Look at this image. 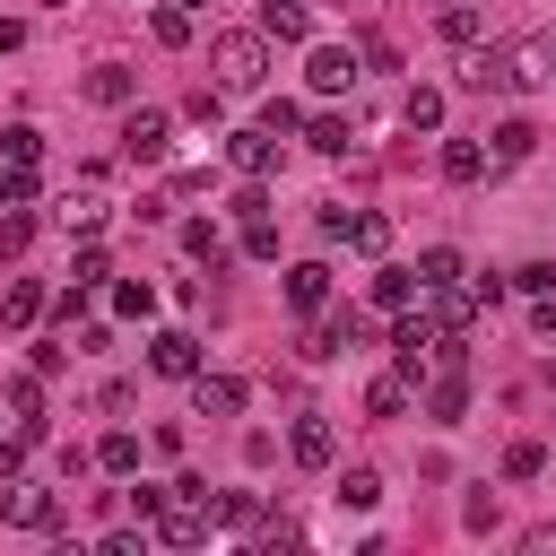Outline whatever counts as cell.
<instances>
[{"mask_svg": "<svg viewBox=\"0 0 556 556\" xmlns=\"http://www.w3.org/2000/svg\"><path fill=\"white\" fill-rule=\"evenodd\" d=\"M539 469H547L539 443H513V452H504V478H539Z\"/></svg>", "mask_w": 556, "mask_h": 556, "instance_id": "e575fe53", "label": "cell"}, {"mask_svg": "<svg viewBox=\"0 0 556 556\" xmlns=\"http://www.w3.org/2000/svg\"><path fill=\"white\" fill-rule=\"evenodd\" d=\"M547 382H556V365H547Z\"/></svg>", "mask_w": 556, "mask_h": 556, "instance_id": "ab89813d", "label": "cell"}, {"mask_svg": "<svg viewBox=\"0 0 556 556\" xmlns=\"http://www.w3.org/2000/svg\"><path fill=\"white\" fill-rule=\"evenodd\" d=\"M43 9H70V0H43Z\"/></svg>", "mask_w": 556, "mask_h": 556, "instance_id": "f35d334b", "label": "cell"}, {"mask_svg": "<svg viewBox=\"0 0 556 556\" xmlns=\"http://www.w3.org/2000/svg\"><path fill=\"white\" fill-rule=\"evenodd\" d=\"M70 356H78V348H70V339H35V356H26V365H35V374H61V365H70Z\"/></svg>", "mask_w": 556, "mask_h": 556, "instance_id": "836d02e7", "label": "cell"}, {"mask_svg": "<svg viewBox=\"0 0 556 556\" xmlns=\"http://www.w3.org/2000/svg\"><path fill=\"white\" fill-rule=\"evenodd\" d=\"M165 148H174V113L139 104V113L122 122V156H130V165H165Z\"/></svg>", "mask_w": 556, "mask_h": 556, "instance_id": "3957f363", "label": "cell"}, {"mask_svg": "<svg viewBox=\"0 0 556 556\" xmlns=\"http://www.w3.org/2000/svg\"><path fill=\"white\" fill-rule=\"evenodd\" d=\"M226 165L235 174H269L278 165V130H226Z\"/></svg>", "mask_w": 556, "mask_h": 556, "instance_id": "9c48e42d", "label": "cell"}, {"mask_svg": "<svg viewBox=\"0 0 556 556\" xmlns=\"http://www.w3.org/2000/svg\"><path fill=\"white\" fill-rule=\"evenodd\" d=\"M304 70H313V87H321V96H348V87H356V52H348V43H313V61H304Z\"/></svg>", "mask_w": 556, "mask_h": 556, "instance_id": "ba28073f", "label": "cell"}, {"mask_svg": "<svg viewBox=\"0 0 556 556\" xmlns=\"http://www.w3.org/2000/svg\"><path fill=\"white\" fill-rule=\"evenodd\" d=\"M339 504H348V513H374V504H382V478H374V469H339Z\"/></svg>", "mask_w": 556, "mask_h": 556, "instance_id": "44dd1931", "label": "cell"}, {"mask_svg": "<svg viewBox=\"0 0 556 556\" xmlns=\"http://www.w3.org/2000/svg\"><path fill=\"white\" fill-rule=\"evenodd\" d=\"M0 148H9V165H35V156H43V130L17 122V130H0Z\"/></svg>", "mask_w": 556, "mask_h": 556, "instance_id": "4316f807", "label": "cell"}, {"mask_svg": "<svg viewBox=\"0 0 556 556\" xmlns=\"http://www.w3.org/2000/svg\"><path fill=\"white\" fill-rule=\"evenodd\" d=\"M261 35L304 43V35H313V9H304V0H261Z\"/></svg>", "mask_w": 556, "mask_h": 556, "instance_id": "4fadbf2b", "label": "cell"}, {"mask_svg": "<svg viewBox=\"0 0 556 556\" xmlns=\"http://www.w3.org/2000/svg\"><path fill=\"white\" fill-rule=\"evenodd\" d=\"M443 43H460V52H469V43H478V9H460V0H443Z\"/></svg>", "mask_w": 556, "mask_h": 556, "instance_id": "484cf974", "label": "cell"}, {"mask_svg": "<svg viewBox=\"0 0 556 556\" xmlns=\"http://www.w3.org/2000/svg\"><path fill=\"white\" fill-rule=\"evenodd\" d=\"M400 122L408 130H443V87H408L400 96Z\"/></svg>", "mask_w": 556, "mask_h": 556, "instance_id": "ac0fdd59", "label": "cell"}, {"mask_svg": "<svg viewBox=\"0 0 556 556\" xmlns=\"http://www.w3.org/2000/svg\"><path fill=\"white\" fill-rule=\"evenodd\" d=\"M35 200V174L26 165H0V208H26Z\"/></svg>", "mask_w": 556, "mask_h": 556, "instance_id": "f546056e", "label": "cell"}, {"mask_svg": "<svg viewBox=\"0 0 556 556\" xmlns=\"http://www.w3.org/2000/svg\"><path fill=\"white\" fill-rule=\"evenodd\" d=\"M348 243H356V252H391V226H382L374 208H356V226H348Z\"/></svg>", "mask_w": 556, "mask_h": 556, "instance_id": "f1b7e54d", "label": "cell"}, {"mask_svg": "<svg viewBox=\"0 0 556 556\" xmlns=\"http://www.w3.org/2000/svg\"><path fill=\"white\" fill-rule=\"evenodd\" d=\"M486 165H495V156H486L478 139H443V182H478Z\"/></svg>", "mask_w": 556, "mask_h": 556, "instance_id": "2e32d148", "label": "cell"}, {"mask_svg": "<svg viewBox=\"0 0 556 556\" xmlns=\"http://www.w3.org/2000/svg\"><path fill=\"white\" fill-rule=\"evenodd\" d=\"M0 313H9V321H17V330H26V321H35V313H43V287H35V278H17V287H9V295H0Z\"/></svg>", "mask_w": 556, "mask_h": 556, "instance_id": "d4e9b609", "label": "cell"}, {"mask_svg": "<svg viewBox=\"0 0 556 556\" xmlns=\"http://www.w3.org/2000/svg\"><path fill=\"white\" fill-rule=\"evenodd\" d=\"M191 408H200V417H235V408H243V382H235V374H191Z\"/></svg>", "mask_w": 556, "mask_h": 556, "instance_id": "8fae6325", "label": "cell"}, {"mask_svg": "<svg viewBox=\"0 0 556 556\" xmlns=\"http://www.w3.org/2000/svg\"><path fill=\"white\" fill-rule=\"evenodd\" d=\"M521 547H530V556H556V521H530V530H521Z\"/></svg>", "mask_w": 556, "mask_h": 556, "instance_id": "d590c367", "label": "cell"}, {"mask_svg": "<svg viewBox=\"0 0 556 556\" xmlns=\"http://www.w3.org/2000/svg\"><path fill=\"white\" fill-rule=\"evenodd\" d=\"M52 217H61V226H78V235H96V226L113 217V200H104V182H96V174H78V182L52 200Z\"/></svg>", "mask_w": 556, "mask_h": 556, "instance_id": "277c9868", "label": "cell"}, {"mask_svg": "<svg viewBox=\"0 0 556 556\" xmlns=\"http://www.w3.org/2000/svg\"><path fill=\"white\" fill-rule=\"evenodd\" d=\"M460 87H469V96H504V87H513V52H486V43H469V61H460Z\"/></svg>", "mask_w": 556, "mask_h": 556, "instance_id": "8992f818", "label": "cell"}, {"mask_svg": "<svg viewBox=\"0 0 556 556\" xmlns=\"http://www.w3.org/2000/svg\"><path fill=\"white\" fill-rule=\"evenodd\" d=\"M96 469L130 478V469H139V434H104V443H96Z\"/></svg>", "mask_w": 556, "mask_h": 556, "instance_id": "cb8c5ba5", "label": "cell"}, {"mask_svg": "<svg viewBox=\"0 0 556 556\" xmlns=\"http://www.w3.org/2000/svg\"><path fill=\"white\" fill-rule=\"evenodd\" d=\"M304 148H313V156H348V122H339V113H313V122H304Z\"/></svg>", "mask_w": 556, "mask_h": 556, "instance_id": "ffe728a7", "label": "cell"}, {"mask_svg": "<svg viewBox=\"0 0 556 556\" xmlns=\"http://www.w3.org/2000/svg\"><path fill=\"white\" fill-rule=\"evenodd\" d=\"M530 148H539V130H530V122H504V130H495V148H486V156H495V165H521V156H530Z\"/></svg>", "mask_w": 556, "mask_h": 556, "instance_id": "7402d4cb", "label": "cell"}, {"mask_svg": "<svg viewBox=\"0 0 556 556\" xmlns=\"http://www.w3.org/2000/svg\"><path fill=\"white\" fill-rule=\"evenodd\" d=\"M417 278H426V295H434V287H460V252H452V243H426V252H417Z\"/></svg>", "mask_w": 556, "mask_h": 556, "instance_id": "d6986e66", "label": "cell"}, {"mask_svg": "<svg viewBox=\"0 0 556 556\" xmlns=\"http://www.w3.org/2000/svg\"><path fill=\"white\" fill-rule=\"evenodd\" d=\"M26 443H35V434H26ZM26 443H0V486H9L17 469H26Z\"/></svg>", "mask_w": 556, "mask_h": 556, "instance_id": "8d00e7d4", "label": "cell"}, {"mask_svg": "<svg viewBox=\"0 0 556 556\" xmlns=\"http://www.w3.org/2000/svg\"><path fill=\"white\" fill-rule=\"evenodd\" d=\"M156 43H191V9H182V0L156 9Z\"/></svg>", "mask_w": 556, "mask_h": 556, "instance_id": "4dcf8cb0", "label": "cell"}, {"mask_svg": "<svg viewBox=\"0 0 556 556\" xmlns=\"http://www.w3.org/2000/svg\"><path fill=\"white\" fill-rule=\"evenodd\" d=\"M287 304H295V313H321V304H330V269H321V261H295V269H287Z\"/></svg>", "mask_w": 556, "mask_h": 556, "instance_id": "5bb4252c", "label": "cell"}, {"mask_svg": "<svg viewBox=\"0 0 556 556\" xmlns=\"http://www.w3.org/2000/svg\"><path fill=\"white\" fill-rule=\"evenodd\" d=\"M426 417H434V426H460V417H469V382H460V365H443V382H426Z\"/></svg>", "mask_w": 556, "mask_h": 556, "instance_id": "7c38bea8", "label": "cell"}, {"mask_svg": "<svg viewBox=\"0 0 556 556\" xmlns=\"http://www.w3.org/2000/svg\"><path fill=\"white\" fill-rule=\"evenodd\" d=\"M87 96L96 104H130V61H96L87 70Z\"/></svg>", "mask_w": 556, "mask_h": 556, "instance_id": "e0dca14e", "label": "cell"}, {"mask_svg": "<svg viewBox=\"0 0 556 556\" xmlns=\"http://www.w3.org/2000/svg\"><path fill=\"white\" fill-rule=\"evenodd\" d=\"M287 452H295L304 469H330V460H339V426H330V417H295V434H287Z\"/></svg>", "mask_w": 556, "mask_h": 556, "instance_id": "52a82bcc", "label": "cell"}, {"mask_svg": "<svg viewBox=\"0 0 556 556\" xmlns=\"http://www.w3.org/2000/svg\"><path fill=\"white\" fill-rule=\"evenodd\" d=\"M113 313H122V321H148V313H156V287H148V278H122V287H113Z\"/></svg>", "mask_w": 556, "mask_h": 556, "instance_id": "603a6c76", "label": "cell"}, {"mask_svg": "<svg viewBox=\"0 0 556 556\" xmlns=\"http://www.w3.org/2000/svg\"><path fill=\"white\" fill-rule=\"evenodd\" d=\"M148 374L191 382V374H200V339H191V330H156V339H148Z\"/></svg>", "mask_w": 556, "mask_h": 556, "instance_id": "5b68a950", "label": "cell"}, {"mask_svg": "<svg viewBox=\"0 0 556 556\" xmlns=\"http://www.w3.org/2000/svg\"><path fill=\"white\" fill-rule=\"evenodd\" d=\"M417 295H426V278H417V269H374V304H382V313H408Z\"/></svg>", "mask_w": 556, "mask_h": 556, "instance_id": "9a60e30c", "label": "cell"}, {"mask_svg": "<svg viewBox=\"0 0 556 556\" xmlns=\"http://www.w3.org/2000/svg\"><path fill=\"white\" fill-rule=\"evenodd\" d=\"M0 521H9V530H52V521H61V486L9 478V486H0Z\"/></svg>", "mask_w": 556, "mask_h": 556, "instance_id": "7a4b0ae2", "label": "cell"}, {"mask_svg": "<svg viewBox=\"0 0 556 556\" xmlns=\"http://www.w3.org/2000/svg\"><path fill=\"white\" fill-rule=\"evenodd\" d=\"M182 9H208V0H182Z\"/></svg>", "mask_w": 556, "mask_h": 556, "instance_id": "74e56055", "label": "cell"}, {"mask_svg": "<svg viewBox=\"0 0 556 556\" xmlns=\"http://www.w3.org/2000/svg\"><path fill=\"white\" fill-rule=\"evenodd\" d=\"M182 252H191V261H208V269L226 261V243H217V226H208V217H200V226H182Z\"/></svg>", "mask_w": 556, "mask_h": 556, "instance_id": "83f0119b", "label": "cell"}, {"mask_svg": "<svg viewBox=\"0 0 556 556\" xmlns=\"http://www.w3.org/2000/svg\"><path fill=\"white\" fill-rule=\"evenodd\" d=\"M208 70H217V87L252 96V87L269 78V35H261V26H217V35H208Z\"/></svg>", "mask_w": 556, "mask_h": 556, "instance_id": "6da1fadb", "label": "cell"}, {"mask_svg": "<svg viewBox=\"0 0 556 556\" xmlns=\"http://www.w3.org/2000/svg\"><path fill=\"white\" fill-rule=\"evenodd\" d=\"M235 217L252 226V217H269V191H261V174H243V191H235Z\"/></svg>", "mask_w": 556, "mask_h": 556, "instance_id": "1f68e13d", "label": "cell"}, {"mask_svg": "<svg viewBox=\"0 0 556 556\" xmlns=\"http://www.w3.org/2000/svg\"><path fill=\"white\" fill-rule=\"evenodd\" d=\"M408 400H417V374H408V365L365 382V417H408Z\"/></svg>", "mask_w": 556, "mask_h": 556, "instance_id": "30bf717a", "label": "cell"}, {"mask_svg": "<svg viewBox=\"0 0 556 556\" xmlns=\"http://www.w3.org/2000/svg\"><path fill=\"white\" fill-rule=\"evenodd\" d=\"M513 287H521V295H556V261H530V269H513Z\"/></svg>", "mask_w": 556, "mask_h": 556, "instance_id": "d6a6232c", "label": "cell"}]
</instances>
